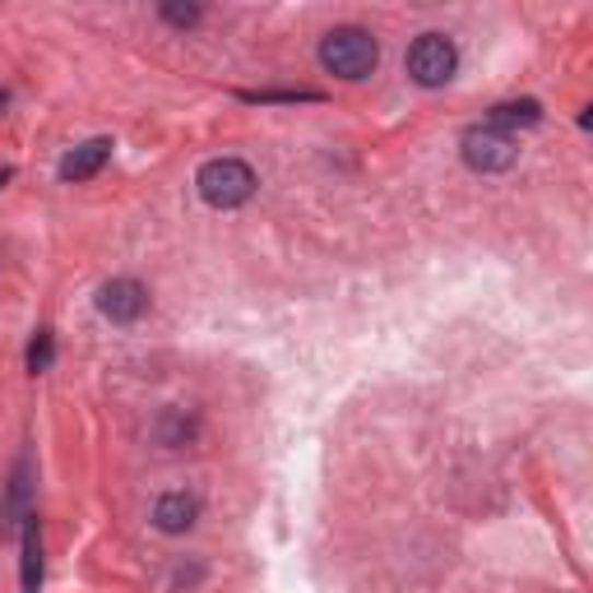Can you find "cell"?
I'll return each instance as SVG.
<instances>
[{
	"mask_svg": "<svg viewBox=\"0 0 593 593\" xmlns=\"http://www.w3.org/2000/svg\"><path fill=\"white\" fill-rule=\"evenodd\" d=\"M144 306H149V292L135 279H112V283L97 288V311L116 325H135L144 315Z\"/></svg>",
	"mask_w": 593,
	"mask_h": 593,
	"instance_id": "obj_5",
	"label": "cell"
},
{
	"mask_svg": "<svg viewBox=\"0 0 593 593\" xmlns=\"http://www.w3.org/2000/svg\"><path fill=\"white\" fill-rule=\"evenodd\" d=\"M107 158H112V140H89V144H79L74 153H66L61 176H66V182H89V176H97L107 167Z\"/></svg>",
	"mask_w": 593,
	"mask_h": 593,
	"instance_id": "obj_6",
	"label": "cell"
},
{
	"mask_svg": "<svg viewBox=\"0 0 593 593\" xmlns=\"http://www.w3.org/2000/svg\"><path fill=\"white\" fill-rule=\"evenodd\" d=\"M0 103H5V97H0Z\"/></svg>",
	"mask_w": 593,
	"mask_h": 593,
	"instance_id": "obj_13",
	"label": "cell"
},
{
	"mask_svg": "<svg viewBox=\"0 0 593 593\" xmlns=\"http://www.w3.org/2000/svg\"><path fill=\"white\" fill-rule=\"evenodd\" d=\"M43 584V543H37V515L24 524V593H37Z\"/></svg>",
	"mask_w": 593,
	"mask_h": 593,
	"instance_id": "obj_8",
	"label": "cell"
},
{
	"mask_svg": "<svg viewBox=\"0 0 593 593\" xmlns=\"http://www.w3.org/2000/svg\"><path fill=\"white\" fill-rule=\"evenodd\" d=\"M515 158H520V149L510 140V130H501V126L487 121V126H473L464 135V163L473 172H505Z\"/></svg>",
	"mask_w": 593,
	"mask_h": 593,
	"instance_id": "obj_4",
	"label": "cell"
},
{
	"mask_svg": "<svg viewBox=\"0 0 593 593\" xmlns=\"http://www.w3.org/2000/svg\"><path fill=\"white\" fill-rule=\"evenodd\" d=\"M163 19L176 28H190V24H200V5H163Z\"/></svg>",
	"mask_w": 593,
	"mask_h": 593,
	"instance_id": "obj_11",
	"label": "cell"
},
{
	"mask_svg": "<svg viewBox=\"0 0 593 593\" xmlns=\"http://www.w3.org/2000/svg\"><path fill=\"white\" fill-rule=\"evenodd\" d=\"M51 362H56V334L51 329H37V339L28 344V371L43 375V371H51Z\"/></svg>",
	"mask_w": 593,
	"mask_h": 593,
	"instance_id": "obj_10",
	"label": "cell"
},
{
	"mask_svg": "<svg viewBox=\"0 0 593 593\" xmlns=\"http://www.w3.org/2000/svg\"><path fill=\"white\" fill-rule=\"evenodd\" d=\"M454 70H460V51H454V43L445 33H422L418 43L408 47V74L412 84L422 89H441L454 79Z\"/></svg>",
	"mask_w": 593,
	"mask_h": 593,
	"instance_id": "obj_3",
	"label": "cell"
},
{
	"mask_svg": "<svg viewBox=\"0 0 593 593\" xmlns=\"http://www.w3.org/2000/svg\"><path fill=\"white\" fill-rule=\"evenodd\" d=\"M195 515H200V505H195V497H186V491H167V497H158V505H153V524L163 533H186L195 524Z\"/></svg>",
	"mask_w": 593,
	"mask_h": 593,
	"instance_id": "obj_7",
	"label": "cell"
},
{
	"mask_svg": "<svg viewBox=\"0 0 593 593\" xmlns=\"http://www.w3.org/2000/svg\"><path fill=\"white\" fill-rule=\"evenodd\" d=\"M200 195H205V205L213 209H236V205H246L251 195H255V172L242 163V158H213V163L200 167Z\"/></svg>",
	"mask_w": 593,
	"mask_h": 593,
	"instance_id": "obj_2",
	"label": "cell"
},
{
	"mask_svg": "<svg viewBox=\"0 0 593 593\" xmlns=\"http://www.w3.org/2000/svg\"><path fill=\"white\" fill-rule=\"evenodd\" d=\"M5 182H10V167H0V190H5Z\"/></svg>",
	"mask_w": 593,
	"mask_h": 593,
	"instance_id": "obj_12",
	"label": "cell"
},
{
	"mask_svg": "<svg viewBox=\"0 0 593 593\" xmlns=\"http://www.w3.org/2000/svg\"><path fill=\"white\" fill-rule=\"evenodd\" d=\"M543 116V107L538 103H501V107H491V126H515V121H524V126H533Z\"/></svg>",
	"mask_w": 593,
	"mask_h": 593,
	"instance_id": "obj_9",
	"label": "cell"
},
{
	"mask_svg": "<svg viewBox=\"0 0 593 593\" xmlns=\"http://www.w3.org/2000/svg\"><path fill=\"white\" fill-rule=\"evenodd\" d=\"M321 66L339 79H367L381 66V47L367 28H334L321 43Z\"/></svg>",
	"mask_w": 593,
	"mask_h": 593,
	"instance_id": "obj_1",
	"label": "cell"
}]
</instances>
